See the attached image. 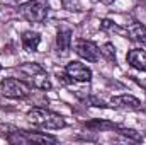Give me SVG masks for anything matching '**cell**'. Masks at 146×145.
I'll return each mask as SVG.
<instances>
[{
	"mask_svg": "<svg viewBox=\"0 0 146 145\" xmlns=\"http://www.w3.org/2000/svg\"><path fill=\"white\" fill-rule=\"evenodd\" d=\"M75 53L78 56H82L83 60L92 62V63L100 60V48L88 39H78L75 43Z\"/></svg>",
	"mask_w": 146,
	"mask_h": 145,
	"instance_id": "5b68a950",
	"label": "cell"
},
{
	"mask_svg": "<svg viewBox=\"0 0 146 145\" xmlns=\"http://www.w3.org/2000/svg\"><path fill=\"white\" fill-rule=\"evenodd\" d=\"M17 70L21 73H24V77H27V80H31L34 87L41 89V91H49L51 89V80H49L46 70L41 65H37V63H24Z\"/></svg>",
	"mask_w": 146,
	"mask_h": 145,
	"instance_id": "7a4b0ae2",
	"label": "cell"
},
{
	"mask_svg": "<svg viewBox=\"0 0 146 145\" xmlns=\"http://www.w3.org/2000/svg\"><path fill=\"white\" fill-rule=\"evenodd\" d=\"M119 133L121 135H126V137H129V138H133V140H141V137L134 132V130H127V128H119Z\"/></svg>",
	"mask_w": 146,
	"mask_h": 145,
	"instance_id": "9a60e30c",
	"label": "cell"
},
{
	"mask_svg": "<svg viewBox=\"0 0 146 145\" xmlns=\"http://www.w3.org/2000/svg\"><path fill=\"white\" fill-rule=\"evenodd\" d=\"M48 12H49L48 0H29L24 5H21V14L29 22H36V24L42 22L48 17Z\"/></svg>",
	"mask_w": 146,
	"mask_h": 145,
	"instance_id": "3957f363",
	"label": "cell"
},
{
	"mask_svg": "<svg viewBox=\"0 0 146 145\" xmlns=\"http://www.w3.org/2000/svg\"><path fill=\"white\" fill-rule=\"evenodd\" d=\"M127 62L136 70L146 72V51H143V50H131L127 53Z\"/></svg>",
	"mask_w": 146,
	"mask_h": 145,
	"instance_id": "ba28073f",
	"label": "cell"
},
{
	"mask_svg": "<svg viewBox=\"0 0 146 145\" xmlns=\"http://www.w3.org/2000/svg\"><path fill=\"white\" fill-rule=\"evenodd\" d=\"M27 118L33 125H36L39 128H44V130H60L66 125L60 114L44 108H33L27 113Z\"/></svg>",
	"mask_w": 146,
	"mask_h": 145,
	"instance_id": "6da1fadb",
	"label": "cell"
},
{
	"mask_svg": "<svg viewBox=\"0 0 146 145\" xmlns=\"http://www.w3.org/2000/svg\"><path fill=\"white\" fill-rule=\"evenodd\" d=\"M2 94L10 99H24L31 94V87L19 79H5L0 82Z\"/></svg>",
	"mask_w": 146,
	"mask_h": 145,
	"instance_id": "277c9868",
	"label": "cell"
},
{
	"mask_svg": "<svg viewBox=\"0 0 146 145\" xmlns=\"http://www.w3.org/2000/svg\"><path fill=\"white\" fill-rule=\"evenodd\" d=\"M99 2H102V3H106V5H109V3L114 2V0H99Z\"/></svg>",
	"mask_w": 146,
	"mask_h": 145,
	"instance_id": "2e32d148",
	"label": "cell"
},
{
	"mask_svg": "<svg viewBox=\"0 0 146 145\" xmlns=\"http://www.w3.org/2000/svg\"><path fill=\"white\" fill-rule=\"evenodd\" d=\"M72 29L68 28H63L58 31V36H56V46H58V51H61L63 55L70 51V46H72Z\"/></svg>",
	"mask_w": 146,
	"mask_h": 145,
	"instance_id": "9c48e42d",
	"label": "cell"
},
{
	"mask_svg": "<svg viewBox=\"0 0 146 145\" xmlns=\"http://www.w3.org/2000/svg\"><path fill=\"white\" fill-rule=\"evenodd\" d=\"M66 75H68L72 80H75V82L85 84V82H90V79H92V70H90L87 65L80 63V62H70V63L66 65Z\"/></svg>",
	"mask_w": 146,
	"mask_h": 145,
	"instance_id": "8992f818",
	"label": "cell"
},
{
	"mask_svg": "<svg viewBox=\"0 0 146 145\" xmlns=\"http://www.w3.org/2000/svg\"><path fill=\"white\" fill-rule=\"evenodd\" d=\"M115 48H114V44H110V43H106L102 48H100V55H104L109 62H114L115 63V51H114Z\"/></svg>",
	"mask_w": 146,
	"mask_h": 145,
	"instance_id": "4fadbf2b",
	"label": "cell"
},
{
	"mask_svg": "<svg viewBox=\"0 0 146 145\" xmlns=\"http://www.w3.org/2000/svg\"><path fill=\"white\" fill-rule=\"evenodd\" d=\"M126 31L134 41H138V43L146 46V26H143L141 22H131Z\"/></svg>",
	"mask_w": 146,
	"mask_h": 145,
	"instance_id": "30bf717a",
	"label": "cell"
},
{
	"mask_svg": "<svg viewBox=\"0 0 146 145\" xmlns=\"http://www.w3.org/2000/svg\"><path fill=\"white\" fill-rule=\"evenodd\" d=\"M102 29H106V31H115V33H119L121 36H126V34H127V31L121 29L117 24H114L109 19H104V21H102Z\"/></svg>",
	"mask_w": 146,
	"mask_h": 145,
	"instance_id": "5bb4252c",
	"label": "cell"
},
{
	"mask_svg": "<svg viewBox=\"0 0 146 145\" xmlns=\"http://www.w3.org/2000/svg\"><path fill=\"white\" fill-rule=\"evenodd\" d=\"M39 43H41V38H39L37 33L26 31V33L22 34V46H24V50H27V51H37Z\"/></svg>",
	"mask_w": 146,
	"mask_h": 145,
	"instance_id": "8fae6325",
	"label": "cell"
},
{
	"mask_svg": "<svg viewBox=\"0 0 146 145\" xmlns=\"http://www.w3.org/2000/svg\"><path fill=\"white\" fill-rule=\"evenodd\" d=\"M110 103L115 108H124V109H139L141 108V101L136 99L134 96H129V94H122V96L112 97Z\"/></svg>",
	"mask_w": 146,
	"mask_h": 145,
	"instance_id": "52a82bcc",
	"label": "cell"
},
{
	"mask_svg": "<svg viewBox=\"0 0 146 145\" xmlns=\"http://www.w3.org/2000/svg\"><path fill=\"white\" fill-rule=\"evenodd\" d=\"M26 138V142H31V140H34V142H42V144H46V142H49V144H56V138L54 137H51V135H37V133H29V132H21Z\"/></svg>",
	"mask_w": 146,
	"mask_h": 145,
	"instance_id": "7c38bea8",
	"label": "cell"
},
{
	"mask_svg": "<svg viewBox=\"0 0 146 145\" xmlns=\"http://www.w3.org/2000/svg\"><path fill=\"white\" fill-rule=\"evenodd\" d=\"M0 68H2V67H0Z\"/></svg>",
	"mask_w": 146,
	"mask_h": 145,
	"instance_id": "e0dca14e",
	"label": "cell"
}]
</instances>
